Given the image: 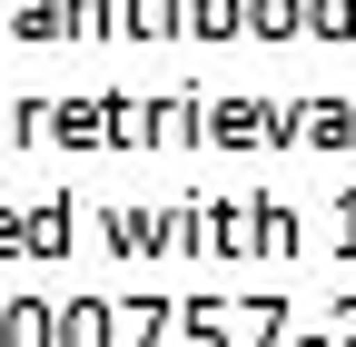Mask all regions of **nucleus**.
Instances as JSON below:
<instances>
[]
</instances>
